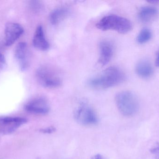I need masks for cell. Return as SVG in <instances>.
<instances>
[{"instance_id": "21", "label": "cell", "mask_w": 159, "mask_h": 159, "mask_svg": "<svg viewBox=\"0 0 159 159\" xmlns=\"http://www.w3.org/2000/svg\"><path fill=\"white\" fill-rule=\"evenodd\" d=\"M91 159H104L103 157L102 156H101V155H99V154H98V155H95V156H93V157Z\"/></svg>"}, {"instance_id": "20", "label": "cell", "mask_w": 159, "mask_h": 159, "mask_svg": "<svg viewBox=\"0 0 159 159\" xmlns=\"http://www.w3.org/2000/svg\"><path fill=\"white\" fill-rule=\"evenodd\" d=\"M156 65L158 67H159V50L157 53V57H156Z\"/></svg>"}, {"instance_id": "4", "label": "cell", "mask_w": 159, "mask_h": 159, "mask_svg": "<svg viewBox=\"0 0 159 159\" xmlns=\"http://www.w3.org/2000/svg\"><path fill=\"white\" fill-rule=\"evenodd\" d=\"M35 77L41 86L48 88H55L61 85V78L57 72L46 66L39 67L35 72Z\"/></svg>"}, {"instance_id": "2", "label": "cell", "mask_w": 159, "mask_h": 159, "mask_svg": "<svg viewBox=\"0 0 159 159\" xmlns=\"http://www.w3.org/2000/svg\"><path fill=\"white\" fill-rule=\"evenodd\" d=\"M96 26L102 30H114L122 34L127 33L132 29V24L129 20L116 15L103 17L97 22Z\"/></svg>"}, {"instance_id": "18", "label": "cell", "mask_w": 159, "mask_h": 159, "mask_svg": "<svg viewBox=\"0 0 159 159\" xmlns=\"http://www.w3.org/2000/svg\"><path fill=\"white\" fill-rule=\"evenodd\" d=\"M6 65V61L4 56L0 53V72L3 71Z\"/></svg>"}, {"instance_id": "6", "label": "cell", "mask_w": 159, "mask_h": 159, "mask_svg": "<svg viewBox=\"0 0 159 159\" xmlns=\"http://www.w3.org/2000/svg\"><path fill=\"white\" fill-rule=\"evenodd\" d=\"M27 122V119L24 118L19 117H1L0 132L5 134H10Z\"/></svg>"}, {"instance_id": "13", "label": "cell", "mask_w": 159, "mask_h": 159, "mask_svg": "<svg viewBox=\"0 0 159 159\" xmlns=\"http://www.w3.org/2000/svg\"><path fill=\"white\" fill-rule=\"evenodd\" d=\"M158 14L157 8L151 6L141 7L138 12V18L143 22H148L156 18Z\"/></svg>"}, {"instance_id": "19", "label": "cell", "mask_w": 159, "mask_h": 159, "mask_svg": "<svg viewBox=\"0 0 159 159\" xmlns=\"http://www.w3.org/2000/svg\"><path fill=\"white\" fill-rule=\"evenodd\" d=\"M56 131V129L54 127H48L45 129H41L40 131L44 133H51Z\"/></svg>"}, {"instance_id": "7", "label": "cell", "mask_w": 159, "mask_h": 159, "mask_svg": "<svg viewBox=\"0 0 159 159\" xmlns=\"http://www.w3.org/2000/svg\"><path fill=\"white\" fill-rule=\"evenodd\" d=\"M15 57L20 71H26L30 66V53L25 42L19 43L15 49Z\"/></svg>"}, {"instance_id": "9", "label": "cell", "mask_w": 159, "mask_h": 159, "mask_svg": "<svg viewBox=\"0 0 159 159\" xmlns=\"http://www.w3.org/2000/svg\"><path fill=\"white\" fill-rule=\"evenodd\" d=\"M24 32L23 27L18 23L9 22L5 28V44L10 46L14 44Z\"/></svg>"}, {"instance_id": "22", "label": "cell", "mask_w": 159, "mask_h": 159, "mask_svg": "<svg viewBox=\"0 0 159 159\" xmlns=\"http://www.w3.org/2000/svg\"><path fill=\"white\" fill-rule=\"evenodd\" d=\"M148 2L151 3H157L159 2L158 0H151V1H148Z\"/></svg>"}, {"instance_id": "14", "label": "cell", "mask_w": 159, "mask_h": 159, "mask_svg": "<svg viewBox=\"0 0 159 159\" xmlns=\"http://www.w3.org/2000/svg\"><path fill=\"white\" fill-rule=\"evenodd\" d=\"M135 72L136 74L142 78H149L153 74V68L149 62L147 60H142L136 64Z\"/></svg>"}, {"instance_id": "12", "label": "cell", "mask_w": 159, "mask_h": 159, "mask_svg": "<svg viewBox=\"0 0 159 159\" xmlns=\"http://www.w3.org/2000/svg\"><path fill=\"white\" fill-rule=\"evenodd\" d=\"M70 10L68 7H61L54 9L49 15L50 23L53 25H57L66 18L69 14Z\"/></svg>"}, {"instance_id": "5", "label": "cell", "mask_w": 159, "mask_h": 159, "mask_svg": "<svg viewBox=\"0 0 159 159\" xmlns=\"http://www.w3.org/2000/svg\"><path fill=\"white\" fill-rule=\"evenodd\" d=\"M74 118L79 124L84 126L96 125L98 117L94 110L87 103L82 102L75 111Z\"/></svg>"}, {"instance_id": "1", "label": "cell", "mask_w": 159, "mask_h": 159, "mask_svg": "<svg viewBox=\"0 0 159 159\" xmlns=\"http://www.w3.org/2000/svg\"><path fill=\"white\" fill-rule=\"evenodd\" d=\"M126 76L123 71L115 66L108 67L100 74L93 77L88 81L89 87L95 89H106L124 82Z\"/></svg>"}, {"instance_id": "3", "label": "cell", "mask_w": 159, "mask_h": 159, "mask_svg": "<svg viewBox=\"0 0 159 159\" xmlns=\"http://www.w3.org/2000/svg\"><path fill=\"white\" fill-rule=\"evenodd\" d=\"M116 103L119 111L123 115L131 117L139 110V102L137 96L131 91H121L116 96Z\"/></svg>"}, {"instance_id": "16", "label": "cell", "mask_w": 159, "mask_h": 159, "mask_svg": "<svg viewBox=\"0 0 159 159\" xmlns=\"http://www.w3.org/2000/svg\"><path fill=\"white\" fill-rule=\"evenodd\" d=\"M150 153L156 159H159V142L150 149Z\"/></svg>"}, {"instance_id": "8", "label": "cell", "mask_w": 159, "mask_h": 159, "mask_svg": "<svg viewBox=\"0 0 159 159\" xmlns=\"http://www.w3.org/2000/svg\"><path fill=\"white\" fill-rule=\"evenodd\" d=\"M26 111L34 115H46L50 111L47 100L43 97H38L31 100L25 105Z\"/></svg>"}, {"instance_id": "15", "label": "cell", "mask_w": 159, "mask_h": 159, "mask_svg": "<svg viewBox=\"0 0 159 159\" xmlns=\"http://www.w3.org/2000/svg\"><path fill=\"white\" fill-rule=\"evenodd\" d=\"M152 33L151 30L148 28L142 29L137 35L136 41L139 44H144L149 41L152 38Z\"/></svg>"}, {"instance_id": "10", "label": "cell", "mask_w": 159, "mask_h": 159, "mask_svg": "<svg viewBox=\"0 0 159 159\" xmlns=\"http://www.w3.org/2000/svg\"><path fill=\"white\" fill-rule=\"evenodd\" d=\"M99 58L98 63L104 66L108 64L113 58L114 46L113 43L108 40H104L99 43Z\"/></svg>"}, {"instance_id": "11", "label": "cell", "mask_w": 159, "mask_h": 159, "mask_svg": "<svg viewBox=\"0 0 159 159\" xmlns=\"http://www.w3.org/2000/svg\"><path fill=\"white\" fill-rule=\"evenodd\" d=\"M32 42L34 47L38 50L45 51L49 49L50 44L46 37L42 25H39L36 28Z\"/></svg>"}, {"instance_id": "17", "label": "cell", "mask_w": 159, "mask_h": 159, "mask_svg": "<svg viewBox=\"0 0 159 159\" xmlns=\"http://www.w3.org/2000/svg\"><path fill=\"white\" fill-rule=\"evenodd\" d=\"M32 8H33L34 10L37 11V12L41 11L43 8L42 4L40 2H36V1L33 2L32 3Z\"/></svg>"}]
</instances>
